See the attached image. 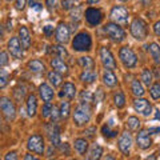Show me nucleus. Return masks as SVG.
Segmentation results:
<instances>
[{
    "instance_id": "f257e3e1",
    "label": "nucleus",
    "mask_w": 160,
    "mask_h": 160,
    "mask_svg": "<svg viewBox=\"0 0 160 160\" xmlns=\"http://www.w3.org/2000/svg\"><path fill=\"white\" fill-rule=\"evenodd\" d=\"M72 119H73V123L78 127H82L84 124H87L91 120V108H89V104L80 103L75 108V111L72 113Z\"/></svg>"
},
{
    "instance_id": "f03ea898",
    "label": "nucleus",
    "mask_w": 160,
    "mask_h": 160,
    "mask_svg": "<svg viewBox=\"0 0 160 160\" xmlns=\"http://www.w3.org/2000/svg\"><path fill=\"white\" fill-rule=\"evenodd\" d=\"M92 47V39L88 32H79L72 40V49L76 52L89 51Z\"/></svg>"
},
{
    "instance_id": "7ed1b4c3",
    "label": "nucleus",
    "mask_w": 160,
    "mask_h": 160,
    "mask_svg": "<svg viewBox=\"0 0 160 160\" xmlns=\"http://www.w3.org/2000/svg\"><path fill=\"white\" fill-rule=\"evenodd\" d=\"M129 31H131L132 36L139 40V42H143L144 39L147 38V24L143 19L140 18H135L132 22H131V26H129Z\"/></svg>"
},
{
    "instance_id": "20e7f679",
    "label": "nucleus",
    "mask_w": 160,
    "mask_h": 160,
    "mask_svg": "<svg viewBox=\"0 0 160 160\" xmlns=\"http://www.w3.org/2000/svg\"><path fill=\"white\" fill-rule=\"evenodd\" d=\"M27 148L32 153L43 155L44 151H46V144H44V139H43L42 135L32 133L27 140Z\"/></svg>"
},
{
    "instance_id": "39448f33",
    "label": "nucleus",
    "mask_w": 160,
    "mask_h": 160,
    "mask_svg": "<svg viewBox=\"0 0 160 160\" xmlns=\"http://www.w3.org/2000/svg\"><path fill=\"white\" fill-rule=\"evenodd\" d=\"M119 58H120V62L123 63V66L126 68H133L138 63V58H136V53L133 52L132 48L129 47H122L119 51Z\"/></svg>"
},
{
    "instance_id": "423d86ee",
    "label": "nucleus",
    "mask_w": 160,
    "mask_h": 160,
    "mask_svg": "<svg viewBox=\"0 0 160 160\" xmlns=\"http://www.w3.org/2000/svg\"><path fill=\"white\" fill-rule=\"evenodd\" d=\"M104 32L108 35L109 39H112L113 42H122L126 39V31L116 23H107L104 26Z\"/></svg>"
},
{
    "instance_id": "0eeeda50",
    "label": "nucleus",
    "mask_w": 160,
    "mask_h": 160,
    "mask_svg": "<svg viewBox=\"0 0 160 160\" xmlns=\"http://www.w3.org/2000/svg\"><path fill=\"white\" fill-rule=\"evenodd\" d=\"M0 108H2V112L7 120H13L16 116V108H15L12 100L7 96L0 98Z\"/></svg>"
},
{
    "instance_id": "6e6552de",
    "label": "nucleus",
    "mask_w": 160,
    "mask_h": 160,
    "mask_svg": "<svg viewBox=\"0 0 160 160\" xmlns=\"http://www.w3.org/2000/svg\"><path fill=\"white\" fill-rule=\"evenodd\" d=\"M109 16H111V19L116 24H127L129 13L127 8H124L122 6H115L111 9V12H109Z\"/></svg>"
},
{
    "instance_id": "1a4fd4ad",
    "label": "nucleus",
    "mask_w": 160,
    "mask_h": 160,
    "mask_svg": "<svg viewBox=\"0 0 160 160\" xmlns=\"http://www.w3.org/2000/svg\"><path fill=\"white\" fill-rule=\"evenodd\" d=\"M69 36H71V29L64 22H60L58 24L56 29H55V39L60 44H66L69 42Z\"/></svg>"
},
{
    "instance_id": "9d476101",
    "label": "nucleus",
    "mask_w": 160,
    "mask_h": 160,
    "mask_svg": "<svg viewBox=\"0 0 160 160\" xmlns=\"http://www.w3.org/2000/svg\"><path fill=\"white\" fill-rule=\"evenodd\" d=\"M100 55V60H102V64L104 66L106 69H113L116 68V62H115V58L111 52V49H108L107 47H102L99 51Z\"/></svg>"
},
{
    "instance_id": "9b49d317",
    "label": "nucleus",
    "mask_w": 160,
    "mask_h": 160,
    "mask_svg": "<svg viewBox=\"0 0 160 160\" xmlns=\"http://www.w3.org/2000/svg\"><path fill=\"white\" fill-rule=\"evenodd\" d=\"M46 131H47V136L51 142V146L52 147H60L62 144V140H60V129L59 126L56 123H51V124H47L46 126Z\"/></svg>"
},
{
    "instance_id": "f8f14e48",
    "label": "nucleus",
    "mask_w": 160,
    "mask_h": 160,
    "mask_svg": "<svg viewBox=\"0 0 160 160\" xmlns=\"http://www.w3.org/2000/svg\"><path fill=\"white\" fill-rule=\"evenodd\" d=\"M7 47H8V51L9 53L12 55L15 59H23V46H22V42L18 36H12L11 39L8 40L7 43Z\"/></svg>"
},
{
    "instance_id": "ddd939ff",
    "label": "nucleus",
    "mask_w": 160,
    "mask_h": 160,
    "mask_svg": "<svg viewBox=\"0 0 160 160\" xmlns=\"http://www.w3.org/2000/svg\"><path fill=\"white\" fill-rule=\"evenodd\" d=\"M132 106H133L135 111L142 113L143 116H149V115L152 113V106H151V103H149L147 99H143V98L135 99Z\"/></svg>"
},
{
    "instance_id": "4468645a",
    "label": "nucleus",
    "mask_w": 160,
    "mask_h": 160,
    "mask_svg": "<svg viewBox=\"0 0 160 160\" xmlns=\"http://www.w3.org/2000/svg\"><path fill=\"white\" fill-rule=\"evenodd\" d=\"M84 16H86V20L89 26H98V24H100L103 20V12L100 11L99 8L89 7L86 9Z\"/></svg>"
},
{
    "instance_id": "2eb2a0df",
    "label": "nucleus",
    "mask_w": 160,
    "mask_h": 160,
    "mask_svg": "<svg viewBox=\"0 0 160 160\" xmlns=\"http://www.w3.org/2000/svg\"><path fill=\"white\" fill-rule=\"evenodd\" d=\"M118 147L123 155H129V151H131V147H132V136L128 131H124L122 135H120L119 142H118Z\"/></svg>"
},
{
    "instance_id": "dca6fc26",
    "label": "nucleus",
    "mask_w": 160,
    "mask_h": 160,
    "mask_svg": "<svg viewBox=\"0 0 160 160\" xmlns=\"http://www.w3.org/2000/svg\"><path fill=\"white\" fill-rule=\"evenodd\" d=\"M136 144L140 149H148L152 146V140L149 138L147 129H140L136 136Z\"/></svg>"
},
{
    "instance_id": "f3484780",
    "label": "nucleus",
    "mask_w": 160,
    "mask_h": 160,
    "mask_svg": "<svg viewBox=\"0 0 160 160\" xmlns=\"http://www.w3.org/2000/svg\"><path fill=\"white\" fill-rule=\"evenodd\" d=\"M39 95L43 99L44 103H51L53 100L55 92H53V88L48 83H42L39 86Z\"/></svg>"
},
{
    "instance_id": "a211bd4d",
    "label": "nucleus",
    "mask_w": 160,
    "mask_h": 160,
    "mask_svg": "<svg viewBox=\"0 0 160 160\" xmlns=\"http://www.w3.org/2000/svg\"><path fill=\"white\" fill-rule=\"evenodd\" d=\"M59 96L64 98V99H68V100L75 99V96H76V87L69 82L64 83L62 86V91L59 92Z\"/></svg>"
},
{
    "instance_id": "6ab92c4d",
    "label": "nucleus",
    "mask_w": 160,
    "mask_h": 160,
    "mask_svg": "<svg viewBox=\"0 0 160 160\" xmlns=\"http://www.w3.org/2000/svg\"><path fill=\"white\" fill-rule=\"evenodd\" d=\"M51 66L53 68V71L59 72L60 75H67L68 73V66L63 59H60L58 56H55L51 59Z\"/></svg>"
},
{
    "instance_id": "aec40b11",
    "label": "nucleus",
    "mask_w": 160,
    "mask_h": 160,
    "mask_svg": "<svg viewBox=\"0 0 160 160\" xmlns=\"http://www.w3.org/2000/svg\"><path fill=\"white\" fill-rule=\"evenodd\" d=\"M102 80H103L104 86H107V87H115L118 84V78L113 73L112 69H104L102 75Z\"/></svg>"
},
{
    "instance_id": "412c9836",
    "label": "nucleus",
    "mask_w": 160,
    "mask_h": 160,
    "mask_svg": "<svg viewBox=\"0 0 160 160\" xmlns=\"http://www.w3.org/2000/svg\"><path fill=\"white\" fill-rule=\"evenodd\" d=\"M19 39L22 42V46L24 49H28L31 47V35L26 26H22L19 28Z\"/></svg>"
},
{
    "instance_id": "4be33fe9",
    "label": "nucleus",
    "mask_w": 160,
    "mask_h": 160,
    "mask_svg": "<svg viewBox=\"0 0 160 160\" xmlns=\"http://www.w3.org/2000/svg\"><path fill=\"white\" fill-rule=\"evenodd\" d=\"M27 113H28V116H35L38 112V98H36V95H33V93H29L28 96H27Z\"/></svg>"
},
{
    "instance_id": "5701e85b",
    "label": "nucleus",
    "mask_w": 160,
    "mask_h": 160,
    "mask_svg": "<svg viewBox=\"0 0 160 160\" xmlns=\"http://www.w3.org/2000/svg\"><path fill=\"white\" fill-rule=\"evenodd\" d=\"M73 148H75V151H76L78 153L84 155V153L88 151V142H87L86 139H83V138L75 139V142H73Z\"/></svg>"
},
{
    "instance_id": "b1692460",
    "label": "nucleus",
    "mask_w": 160,
    "mask_h": 160,
    "mask_svg": "<svg viewBox=\"0 0 160 160\" xmlns=\"http://www.w3.org/2000/svg\"><path fill=\"white\" fill-rule=\"evenodd\" d=\"M96 78H98V73L95 72L93 69H84V71L80 73V80H82L83 83L91 84L96 80Z\"/></svg>"
},
{
    "instance_id": "393cba45",
    "label": "nucleus",
    "mask_w": 160,
    "mask_h": 160,
    "mask_svg": "<svg viewBox=\"0 0 160 160\" xmlns=\"http://www.w3.org/2000/svg\"><path fill=\"white\" fill-rule=\"evenodd\" d=\"M149 55L151 58L153 59V63L155 64H160V46L158 43H151L149 44Z\"/></svg>"
},
{
    "instance_id": "a878e982",
    "label": "nucleus",
    "mask_w": 160,
    "mask_h": 160,
    "mask_svg": "<svg viewBox=\"0 0 160 160\" xmlns=\"http://www.w3.org/2000/svg\"><path fill=\"white\" fill-rule=\"evenodd\" d=\"M28 68H29V71L36 72V73L46 71V66L43 64V62H40V60H38V59H33V60H31V62H28Z\"/></svg>"
},
{
    "instance_id": "bb28decb",
    "label": "nucleus",
    "mask_w": 160,
    "mask_h": 160,
    "mask_svg": "<svg viewBox=\"0 0 160 160\" xmlns=\"http://www.w3.org/2000/svg\"><path fill=\"white\" fill-rule=\"evenodd\" d=\"M47 79H48V82L51 83L53 87L60 86V84H62V80H63L62 75H60L59 72H56V71H53V69L47 73Z\"/></svg>"
},
{
    "instance_id": "cd10ccee",
    "label": "nucleus",
    "mask_w": 160,
    "mask_h": 160,
    "mask_svg": "<svg viewBox=\"0 0 160 160\" xmlns=\"http://www.w3.org/2000/svg\"><path fill=\"white\" fill-rule=\"evenodd\" d=\"M131 91L135 96H143L144 92H146L144 91L143 84L140 83V80H138V79H133L131 82Z\"/></svg>"
},
{
    "instance_id": "c85d7f7f",
    "label": "nucleus",
    "mask_w": 160,
    "mask_h": 160,
    "mask_svg": "<svg viewBox=\"0 0 160 160\" xmlns=\"http://www.w3.org/2000/svg\"><path fill=\"white\" fill-rule=\"evenodd\" d=\"M78 64L84 69H93V59L91 56H80L78 59Z\"/></svg>"
},
{
    "instance_id": "c756f323",
    "label": "nucleus",
    "mask_w": 160,
    "mask_h": 160,
    "mask_svg": "<svg viewBox=\"0 0 160 160\" xmlns=\"http://www.w3.org/2000/svg\"><path fill=\"white\" fill-rule=\"evenodd\" d=\"M103 155V147L100 144H93L89 149V159L91 160H100Z\"/></svg>"
},
{
    "instance_id": "7c9ffc66",
    "label": "nucleus",
    "mask_w": 160,
    "mask_h": 160,
    "mask_svg": "<svg viewBox=\"0 0 160 160\" xmlns=\"http://www.w3.org/2000/svg\"><path fill=\"white\" fill-rule=\"evenodd\" d=\"M79 99H80V102H82L83 104H91L95 100V95L91 91H88V89H84V91L80 92Z\"/></svg>"
},
{
    "instance_id": "2f4dec72",
    "label": "nucleus",
    "mask_w": 160,
    "mask_h": 160,
    "mask_svg": "<svg viewBox=\"0 0 160 160\" xmlns=\"http://www.w3.org/2000/svg\"><path fill=\"white\" fill-rule=\"evenodd\" d=\"M60 116H62V119H67L69 116V113H71V104H69V102H67V100H63V102H60Z\"/></svg>"
},
{
    "instance_id": "473e14b6",
    "label": "nucleus",
    "mask_w": 160,
    "mask_h": 160,
    "mask_svg": "<svg viewBox=\"0 0 160 160\" xmlns=\"http://www.w3.org/2000/svg\"><path fill=\"white\" fill-rule=\"evenodd\" d=\"M140 79H142V82H143L144 86H148V87H149V84H151V83H152V80H153V76H152L151 69L144 68L143 71H142V75H140Z\"/></svg>"
},
{
    "instance_id": "72a5a7b5",
    "label": "nucleus",
    "mask_w": 160,
    "mask_h": 160,
    "mask_svg": "<svg viewBox=\"0 0 160 160\" xmlns=\"http://www.w3.org/2000/svg\"><path fill=\"white\" fill-rule=\"evenodd\" d=\"M140 124H142V122L136 116H129L127 119V128L129 131H138L140 128Z\"/></svg>"
},
{
    "instance_id": "f704fd0d",
    "label": "nucleus",
    "mask_w": 160,
    "mask_h": 160,
    "mask_svg": "<svg viewBox=\"0 0 160 160\" xmlns=\"http://www.w3.org/2000/svg\"><path fill=\"white\" fill-rule=\"evenodd\" d=\"M52 51L56 53V56L60 58V59H66V58H68V51L66 49V47L62 46V44L53 46V47H52Z\"/></svg>"
},
{
    "instance_id": "c9c22d12",
    "label": "nucleus",
    "mask_w": 160,
    "mask_h": 160,
    "mask_svg": "<svg viewBox=\"0 0 160 160\" xmlns=\"http://www.w3.org/2000/svg\"><path fill=\"white\" fill-rule=\"evenodd\" d=\"M113 103L118 108L124 107V104H126V96H124V93L122 91H119V92H116L113 95Z\"/></svg>"
},
{
    "instance_id": "e433bc0d",
    "label": "nucleus",
    "mask_w": 160,
    "mask_h": 160,
    "mask_svg": "<svg viewBox=\"0 0 160 160\" xmlns=\"http://www.w3.org/2000/svg\"><path fill=\"white\" fill-rule=\"evenodd\" d=\"M111 126H112V123H108V124H106V126H103L102 133L104 135V136H107V138H113V136H116V135H118V129H116V128L111 129Z\"/></svg>"
},
{
    "instance_id": "4c0bfd02",
    "label": "nucleus",
    "mask_w": 160,
    "mask_h": 160,
    "mask_svg": "<svg viewBox=\"0 0 160 160\" xmlns=\"http://www.w3.org/2000/svg\"><path fill=\"white\" fill-rule=\"evenodd\" d=\"M149 95L151 98L158 100L160 99V83H153L151 87H149Z\"/></svg>"
},
{
    "instance_id": "58836bf2",
    "label": "nucleus",
    "mask_w": 160,
    "mask_h": 160,
    "mask_svg": "<svg viewBox=\"0 0 160 160\" xmlns=\"http://www.w3.org/2000/svg\"><path fill=\"white\" fill-rule=\"evenodd\" d=\"M53 111V106L51 103H44L43 104V108H42V115L43 118H49L51 116V113Z\"/></svg>"
},
{
    "instance_id": "ea45409f",
    "label": "nucleus",
    "mask_w": 160,
    "mask_h": 160,
    "mask_svg": "<svg viewBox=\"0 0 160 160\" xmlns=\"http://www.w3.org/2000/svg\"><path fill=\"white\" fill-rule=\"evenodd\" d=\"M62 7L66 11H69V9H73L75 7H78V3L75 0H62Z\"/></svg>"
},
{
    "instance_id": "a19ab883",
    "label": "nucleus",
    "mask_w": 160,
    "mask_h": 160,
    "mask_svg": "<svg viewBox=\"0 0 160 160\" xmlns=\"http://www.w3.org/2000/svg\"><path fill=\"white\" fill-rule=\"evenodd\" d=\"M8 83V73L6 69H2V75H0V88H6Z\"/></svg>"
},
{
    "instance_id": "79ce46f5",
    "label": "nucleus",
    "mask_w": 160,
    "mask_h": 160,
    "mask_svg": "<svg viewBox=\"0 0 160 160\" xmlns=\"http://www.w3.org/2000/svg\"><path fill=\"white\" fill-rule=\"evenodd\" d=\"M8 53L6 51H2L0 52V66L2 67H6L7 64H8Z\"/></svg>"
},
{
    "instance_id": "37998d69",
    "label": "nucleus",
    "mask_w": 160,
    "mask_h": 160,
    "mask_svg": "<svg viewBox=\"0 0 160 160\" xmlns=\"http://www.w3.org/2000/svg\"><path fill=\"white\" fill-rule=\"evenodd\" d=\"M27 6V0H15V8L18 11H23Z\"/></svg>"
},
{
    "instance_id": "c03bdc74",
    "label": "nucleus",
    "mask_w": 160,
    "mask_h": 160,
    "mask_svg": "<svg viewBox=\"0 0 160 160\" xmlns=\"http://www.w3.org/2000/svg\"><path fill=\"white\" fill-rule=\"evenodd\" d=\"M59 118H62V116H60V111H59L56 107H53V111H52V113H51L52 122H53V123H56L58 120H59Z\"/></svg>"
},
{
    "instance_id": "a18cd8bd",
    "label": "nucleus",
    "mask_w": 160,
    "mask_h": 160,
    "mask_svg": "<svg viewBox=\"0 0 160 160\" xmlns=\"http://www.w3.org/2000/svg\"><path fill=\"white\" fill-rule=\"evenodd\" d=\"M4 160H18V152L16 151L8 152L6 156H4Z\"/></svg>"
},
{
    "instance_id": "49530a36",
    "label": "nucleus",
    "mask_w": 160,
    "mask_h": 160,
    "mask_svg": "<svg viewBox=\"0 0 160 160\" xmlns=\"http://www.w3.org/2000/svg\"><path fill=\"white\" fill-rule=\"evenodd\" d=\"M43 32H44V35L46 36H51L52 35V32H53V26H46V27H43Z\"/></svg>"
},
{
    "instance_id": "de8ad7c7",
    "label": "nucleus",
    "mask_w": 160,
    "mask_h": 160,
    "mask_svg": "<svg viewBox=\"0 0 160 160\" xmlns=\"http://www.w3.org/2000/svg\"><path fill=\"white\" fill-rule=\"evenodd\" d=\"M102 98H103V92H102V89L99 88L98 91H96V93H95V104L99 103L100 100H102Z\"/></svg>"
},
{
    "instance_id": "09e8293b",
    "label": "nucleus",
    "mask_w": 160,
    "mask_h": 160,
    "mask_svg": "<svg viewBox=\"0 0 160 160\" xmlns=\"http://www.w3.org/2000/svg\"><path fill=\"white\" fill-rule=\"evenodd\" d=\"M148 133H153V135H159L160 133V127H148Z\"/></svg>"
},
{
    "instance_id": "8fccbe9b",
    "label": "nucleus",
    "mask_w": 160,
    "mask_h": 160,
    "mask_svg": "<svg viewBox=\"0 0 160 160\" xmlns=\"http://www.w3.org/2000/svg\"><path fill=\"white\" fill-rule=\"evenodd\" d=\"M153 32H155V35L160 36V20H158V22L153 24Z\"/></svg>"
},
{
    "instance_id": "3c124183",
    "label": "nucleus",
    "mask_w": 160,
    "mask_h": 160,
    "mask_svg": "<svg viewBox=\"0 0 160 160\" xmlns=\"http://www.w3.org/2000/svg\"><path fill=\"white\" fill-rule=\"evenodd\" d=\"M46 6H47L49 9L55 8V6H56V0H46Z\"/></svg>"
},
{
    "instance_id": "603ef678",
    "label": "nucleus",
    "mask_w": 160,
    "mask_h": 160,
    "mask_svg": "<svg viewBox=\"0 0 160 160\" xmlns=\"http://www.w3.org/2000/svg\"><path fill=\"white\" fill-rule=\"evenodd\" d=\"M93 132H96V128L95 127H91V128H88L84 131V133H86L87 136H93Z\"/></svg>"
},
{
    "instance_id": "864d4df0",
    "label": "nucleus",
    "mask_w": 160,
    "mask_h": 160,
    "mask_svg": "<svg viewBox=\"0 0 160 160\" xmlns=\"http://www.w3.org/2000/svg\"><path fill=\"white\" fill-rule=\"evenodd\" d=\"M24 160H40V159H38L36 156H33L31 153H27L26 156H24Z\"/></svg>"
},
{
    "instance_id": "5fc2aeb1",
    "label": "nucleus",
    "mask_w": 160,
    "mask_h": 160,
    "mask_svg": "<svg viewBox=\"0 0 160 160\" xmlns=\"http://www.w3.org/2000/svg\"><path fill=\"white\" fill-rule=\"evenodd\" d=\"M140 3L143 4V6H149V3H151V0H139Z\"/></svg>"
},
{
    "instance_id": "6e6d98bb",
    "label": "nucleus",
    "mask_w": 160,
    "mask_h": 160,
    "mask_svg": "<svg viewBox=\"0 0 160 160\" xmlns=\"http://www.w3.org/2000/svg\"><path fill=\"white\" fill-rule=\"evenodd\" d=\"M146 160H156V155L152 153V155H149V156L146 158Z\"/></svg>"
},
{
    "instance_id": "4d7b16f0",
    "label": "nucleus",
    "mask_w": 160,
    "mask_h": 160,
    "mask_svg": "<svg viewBox=\"0 0 160 160\" xmlns=\"http://www.w3.org/2000/svg\"><path fill=\"white\" fill-rule=\"evenodd\" d=\"M103 160H116V159H115L113 156H111V155H107V156H106V158H104Z\"/></svg>"
},
{
    "instance_id": "13d9d810",
    "label": "nucleus",
    "mask_w": 160,
    "mask_h": 160,
    "mask_svg": "<svg viewBox=\"0 0 160 160\" xmlns=\"http://www.w3.org/2000/svg\"><path fill=\"white\" fill-rule=\"evenodd\" d=\"M87 2H88V4H96L100 2V0H87Z\"/></svg>"
},
{
    "instance_id": "bf43d9fd",
    "label": "nucleus",
    "mask_w": 160,
    "mask_h": 160,
    "mask_svg": "<svg viewBox=\"0 0 160 160\" xmlns=\"http://www.w3.org/2000/svg\"><path fill=\"white\" fill-rule=\"evenodd\" d=\"M156 115H155V119H160V111H159V109H156Z\"/></svg>"
},
{
    "instance_id": "052dcab7",
    "label": "nucleus",
    "mask_w": 160,
    "mask_h": 160,
    "mask_svg": "<svg viewBox=\"0 0 160 160\" xmlns=\"http://www.w3.org/2000/svg\"><path fill=\"white\" fill-rule=\"evenodd\" d=\"M120 2H127V0H120Z\"/></svg>"
},
{
    "instance_id": "680f3d73",
    "label": "nucleus",
    "mask_w": 160,
    "mask_h": 160,
    "mask_svg": "<svg viewBox=\"0 0 160 160\" xmlns=\"http://www.w3.org/2000/svg\"><path fill=\"white\" fill-rule=\"evenodd\" d=\"M159 153H160V147H159Z\"/></svg>"
},
{
    "instance_id": "e2e57ef3",
    "label": "nucleus",
    "mask_w": 160,
    "mask_h": 160,
    "mask_svg": "<svg viewBox=\"0 0 160 160\" xmlns=\"http://www.w3.org/2000/svg\"><path fill=\"white\" fill-rule=\"evenodd\" d=\"M7 2H11V0H7Z\"/></svg>"
},
{
    "instance_id": "0e129e2a",
    "label": "nucleus",
    "mask_w": 160,
    "mask_h": 160,
    "mask_svg": "<svg viewBox=\"0 0 160 160\" xmlns=\"http://www.w3.org/2000/svg\"><path fill=\"white\" fill-rule=\"evenodd\" d=\"M51 160H52V159H51Z\"/></svg>"
}]
</instances>
